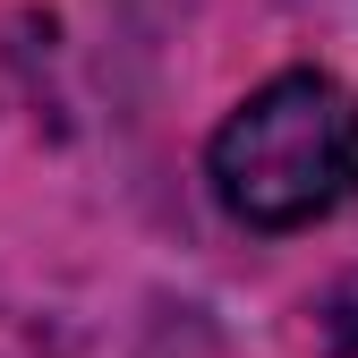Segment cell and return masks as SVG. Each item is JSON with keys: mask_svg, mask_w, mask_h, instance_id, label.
Returning a JSON list of instances; mask_svg holds the SVG:
<instances>
[{"mask_svg": "<svg viewBox=\"0 0 358 358\" xmlns=\"http://www.w3.org/2000/svg\"><path fill=\"white\" fill-rule=\"evenodd\" d=\"M213 196L248 231H307L358 196V94L341 77L290 69L222 120Z\"/></svg>", "mask_w": 358, "mask_h": 358, "instance_id": "obj_1", "label": "cell"}, {"mask_svg": "<svg viewBox=\"0 0 358 358\" xmlns=\"http://www.w3.org/2000/svg\"><path fill=\"white\" fill-rule=\"evenodd\" d=\"M324 341L358 358V273H350V282H341V290L324 299Z\"/></svg>", "mask_w": 358, "mask_h": 358, "instance_id": "obj_2", "label": "cell"}]
</instances>
